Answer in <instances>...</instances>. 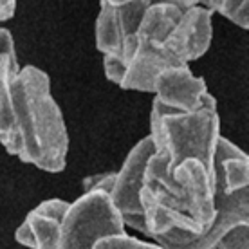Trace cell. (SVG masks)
Wrapping results in <instances>:
<instances>
[{
    "instance_id": "8",
    "label": "cell",
    "mask_w": 249,
    "mask_h": 249,
    "mask_svg": "<svg viewBox=\"0 0 249 249\" xmlns=\"http://www.w3.org/2000/svg\"><path fill=\"white\" fill-rule=\"evenodd\" d=\"M154 94L157 101L174 110H195L210 92L206 81L192 72L190 63H182L162 69L156 78Z\"/></svg>"
},
{
    "instance_id": "10",
    "label": "cell",
    "mask_w": 249,
    "mask_h": 249,
    "mask_svg": "<svg viewBox=\"0 0 249 249\" xmlns=\"http://www.w3.org/2000/svg\"><path fill=\"white\" fill-rule=\"evenodd\" d=\"M20 71L13 35L0 25V144L7 154L17 152V128L13 114L11 81Z\"/></svg>"
},
{
    "instance_id": "4",
    "label": "cell",
    "mask_w": 249,
    "mask_h": 249,
    "mask_svg": "<svg viewBox=\"0 0 249 249\" xmlns=\"http://www.w3.org/2000/svg\"><path fill=\"white\" fill-rule=\"evenodd\" d=\"M212 179L215 215L249 218V157L222 136L213 154Z\"/></svg>"
},
{
    "instance_id": "14",
    "label": "cell",
    "mask_w": 249,
    "mask_h": 249,
    "mask_svg": "<svg viewBox=\"0 0 249 249\" xmlns=\"http://www.w3.org/2000/svg\"><path fill=\"white\" fill-rule=\"evenodd\" d=\"M110 249V248H146V249H157L156 242H148V240H141V238L134 237V235H128L126 231H121V233H114V235H108V237L100 238L98 242L94 244L92 249Z\"/></svg>"
},
{
    "instance_id": "19",
    "label": "cell",
    "mask_w": 249,
    "mask_h": 249,
    "mask_svg": "<svg viewBox=\"0 0 249 249\" xmlns=\"http://www.w3.org/2000/svg\"><path fill=\"white\" fill-rule=\"evenodd\" d=\"M100 2H107L110 6H121V4H126V2H132V0H100Z\"/></svg>"
},
{
    "instance_id": "5",
    "label": "cell",
    "mask_w": 249,
    "mask_h": 249,
    "mask_svg": "<svg viewBox=\"0 0 249 249\" xmlns=\"http://www.w3.org/2000/svg\"><path fill=\"white\" fill-rule=\"evenodd\" d=\"M154 152H156V146L148 134L128 152L121 170L114 177V184L110 190L112 202L121 213L124 226L143 235H146V226H144L143 206L139 200V193L143 188L144 170Z\"/></svg>"
},
{
    "instance_id": "7",
    "label": "cell",
    "mask_w": 249,
    "mask_h": 249,
    "mask_svg": "<svg viewBox=\"0 0 249 249\" xmlns=\"http://www.w3.org/2000/svg\"><path fill=\"white\" fill-rule=\"evenodd\" d=\"M177 63L162 47L161 40L144 36L141 33H134V53L130 60L124 63L123 78L119 81V89L123 90H137V92H152L156 78L162 69Z\"/></svg>"
},
{
    "instance_id": "15",
    "label": "cell",
    "mask_w": 249,
    "mask_h": 249,
    "mask_svg": "<svg viewBox=\"0 0 249 249\" xmlns=\"http://www.w3.org/2000/svg\"><path fill=\"white\" fill-rule=\"evenodd\" d=\"M114 177L116 174H96V175H89L83 179V190H105V192L110 193L114 184Z\"/></svg>"
},
{
    "instance_id": "12",
    "label": "cell",
    "mask_w": 249,
    "mask_h": 249,
    "mask_svg": "<svg viewBox=\"0 0 249 249\" xmlns=\"http://www.w3.org/2000/svg\"><path fill=\"white\" fill-rule=\"evenodd\" d=\"M123 29L118 9L107 2H100V15L96 20V47L103 54H119L123 47Z\"/></svg>"
},
{
    "instance_id": "6",
    "label": "cell",
    "mask_w": 249,
    "mask_h": 249,
    "mask_svg": "<svg viewBox=\"0 0 249 249\" xmlns=\"http://www.w3.org/2000/svg\"><path fill=\"white\" fill-rule=\"evenodd\" d=\"M213 13L202 6H192L181 13V17L162 40V47L177 63H190L204 56L210 49L213 36Z\"/></svg>"
},
{
    "instance_id": "9",
    "label": "cell",
    "mask_w": 249,
    "mask_h": 249,
    "mask_svg": "<svg viewBox=\"0 0 249 249\" xmlns=\"http://www.w3.org/2000/svg\"><path fill=\"white\" fill-rule=\"evenodd\" d=\"M69 208L67 200L49 199L31 210L15 231V240L25 248L56 249L60 246L62 222Z\"/></svg>"
},
{
    "instance_id": "18",
    "label": "cell",
    "mask_w": 249,
    "mask_h": 249,
    "mask_svg": "<svg viewBox=\"0 0 249 249\" xmlns=\"http://www.w3.org/2000/svg\"><path fill=\"white\" fill-rule=\"evenodd\" d=\"M218 0H199V6L206 7V9H210V11H215V6H217Z\"/></svg>"
},
{
    "instance_id": "16",
    "label": "cell",
    "mask_w": 249,
    "mask_h": 249,
    "mask_svg": "<svg viewBox=\"0 0 249 249\" xmlns=\"http://www.w3.org/2000/svg\"><path fill=\"white\" fill-rule=\"evenodd\" d=\"M17 11V0H0V25L9 20Z\"/></svg>"
},
{
    "instance_id": "1",
    "label": "cell",
    "mask_w": 249,
    "mask_h": 249,
    "mask_svg": "<svg viewBox=\"0 0 249 249\" xmlns=\"http://www.w3.org/2000/svg\"><path fill=\"white\" fill-rule=\"evenodd\" d=\"M17 152L22 162L60 174L69 152L67 126L58 103L51 96L49 76L42 69L20 67L11 81Z\"/></svg>"
},
{
    "instance_id": "13",
    "label": "cell",
    "mask_w": 249,
    "mask_h": 249,
    "mask_svg": "<svg viewBox=\"0 0 249 249\" xmlns=\"http://www.w3.org/2000/svg\"><path fill=\"white\" fill-rule=\"evenodd\" d=\"M242 29L249 27V0H218L215 11Z\"/></svg>"
},
{
    "instance_id": "17",
    "label": "cell",
    "mask_w": 249,
    "mask_h": 249,
    "mask_svg": "<svg viewBox=\"0 0 249 249\" xmlns=\"http://www.w3.org/2000/svg\"><path fill=\"white\" fill-rule=\"evenodd\" d=\"M159 2H162V4H174V6H177L182 11L199 4V0H150V4H159Z\"/></svg>"
},
{
    "instance_id": "2",
    "label": "cell",
    "mask_w": 249,
    "mask_h": 249,
    "mask_svg": "<svg viewBox=\"0 0 249 249\" xmlns=\"http://www.w3.org/2000/svg\"><path fill=\"white\" fill-rule=\"evenodd\" d=\"M150 137L156 152L166 154L170 168L188 157H195L212 172L213 154L220 137L217 101L208 94L204 103L195 110H174L154 100Z\"/></svg>"
},
{
    "instance_id": "11",
    "label": "cell",
    "mask_w": 249,
    "mask_h": 249,
    "mask_svg": "<svg viewBox=\"0 0 249 249\" xmlns=\"http://www.w3.org/2000/svg\"><path fill=\"white\" fill-rule=\"evenodd\" d=\"M249 218L235 217V215H215L210 230L197 240L195 249L212 248H249Z\"/></svg>"
},
{
    "instance_id": "3",
    "label": "cell",
    "mask_w": 249,
    "mask_h": 249,
    "mask_svg": "<svg viewBox=\"0 0 249 249\" xmlns=\"http://www.w3.org/2000/svg\"><path fill=\"white\" fill-rule=\"evenodd\" d=\"M119 210L105 190H87L80 199L69 202L62 222L60 249L94 248L100 238L124 231Z\"/></svg>"
}]
</instances>
